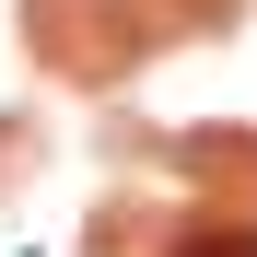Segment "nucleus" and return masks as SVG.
<instances>
[{"mask_svg":"<svg viewBox=\"0 0 257 257\" xmlns=\"http://www.w3.org/2000/svg\"><path fill=\"white\" fill-rule=\"evenodd\" d=\"M176 257H257V245H245V234H187Z\"/></svg>","mask_w":257,"mask_h":257,"instance_id":"obj_1","label":"nucleus"}]
</instances>
